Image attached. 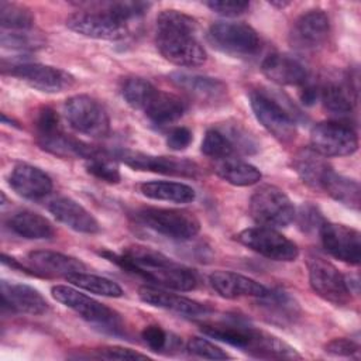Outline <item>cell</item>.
<instances>
[{
    "label": "cell",
    "mask_w": 361,
    "mask_h": 361,
    "mask_svg": "<svg viewBox=\"0 0 361 361\" xmlns=\"http://www.w3.org/2000/svg\"><path fill=\"white\" fill-rule=\"evenodd\" d=\"M210 286L226 299H237V298H262L268 293V288H265L258 281L237 274L231 271H214L209 275Z\"/></svg>",
    "instance_id": "obj_22"
},
{
    "label": "cell",
    "mask_w": 361,
    "mask_h": 361,
    "mask_svg": "<svg viewBox=\"0 0 361 361\" xmlns=\"http://www.w3.org/2000/svg\"><path fill=\"white\" fill-rule=\"evenodd\" d=\"M206 6L224 17H235L243 14L244 11H247V8L250 7L248 1H241V0H212L207 1Z\"/></svg>",
    "instance_id": "obj_43"
},
{
    "label": "cell",
    "mask_w": 361,
    "mask_h": 361,
    "mask_svg": "<svg viewBox=\"0 0 361 361\" xmlns=\"http://www.w3.org/2000/svg\"><path fill=\"white\" fill-rule=\"evenodd\" d=\"M8 183L17 195L31 200L42 199L52 190V179L49 175L38 166L25 162L17 164L13 168Z\"/></svg>",
    "instance_id": "obj_20"
},
{
    "label": "cell",
    "mask_w": 361,
    "mask_h": 361,
    "mask_svg": "<svg viewBox=\"0 0 361 361\" xmlns=\"http://www.w3.org/2000/svg\"><path fill=\"white\" fill-rule=\"evenodd\" d=\"M299 216V226L303 230H310V228H320V226L323 224V219L320 216V213L313 207V206H302Z\"/></svg>",
    "instance_id": "obj_48"
},
{
    "label": "cell",
    "mask_w": 361,
    "mask_h": 361,
    "mask_svg": "<svg viewBox=\"0 0 361 361\" xmlns=\"http://www.w3.org/2000/svg\"><path fill=\"white\" fill-rule=\"evenodd\" d=\"M141 337L144 343L152 350V351H162L168 345V334L166 331L158 326V324H149L144 327L141 331Z\"/></svg>",
    "instance_id": "obj_45"
},
{
    "label": "cell",
    "mask_w": 361,
    "mask_h": 361,
    "mask_svg": "<svg viewBox=\"0 0 361 361\" xmlns=\"http://www.w3.org/2000/svg\"><path fill=\"white\" fill-rule=\"evenodd\" d=\"M357 90L348 82H329L320 87V99L327 111L334 116L345 117L354 110Z\"/></svg>",
    "instance_id": "obj_30"
},
{
    "label": "cell",
    "mask_w": 361,
    "mask_h": 361,
    "mask_svg": "<svg viewBox=\"0 0 361 361\" xmlns=\"http://www.w3.org/2000/svg\"><path fill=\"white\" fill-rule=\"evenodd\" d=\"M1 300L3 307H8L14 313L37 316L47 313L49 309L45 298L35 288L24 283H10L3 281Z\"/></svg>",
    "instance_id": "obj_24"
},
{
    "label": "cell",
    "mask_w": 361,
    "mask_h": 361,
    "mask_svg": "<svg viewBox=\"0 0 361 361\" xmlns=\"http://www.w3.org/2000/svg\"><path fill=\"white\" fill-rule=\"evenodd\" d=\"M271 4H272V6H276V7H285V6H288L289 3H288V1H282V3H281V1H279V3H276V1H271Z\"/></svg>",
    "instance_id": "obj_50"
},
{
    "label": "cell",
    "mask_w": 361,
    "mask_h": 361,
    "mask_svg": "<svg viewBox=\"0 0 361 361\" xmlns=\"http://www.w3.org/2000/svg\"><path fill=\"white\" fill-rule=\"evenodd\" d=\"M44 39L38 34L28 31H10L1 34V45L11 49H35L42 47Z\"/></svg>",
    "instance_id": "obj_40"
},
{
    "label": "cell",
    "mask_w": 361,
    "mask_h": 361,
    "mask_svg": "<svg viewBox=\"0 0 361 361\" xmlns=\"http://www.w3.org/2000/svg\"><path fill=\"white\" fill-rule=\"evenodd\" d=\"M188 350L190 354L200 357V358H207V360H226L230 358V355L220 348L219 345H216L214 343H212L207 338L203 337H192L188 341Z\"/></svg>",
    "instance_id": "obj_41"
},
{
    "label": "cell",
    "mask_w": 361,
    "mask_h": 361,
    "mask_svg": "<svg viewBox=\"0 0 361 361\" xmlns=\"http://www.w3.org/2000/svg\"><path fill=\"white\" fill-rule=\"evenodd\" d=\"M330 20L323 10H310L302 14L289 34V42L300 51H313L320 48L329 38Z\"/></svg>",
    "instance_id": "obj_17"
},
{
    "label": "cell",
    "mask_w": 361,
    "mask_h": 361,
    "mask_svg": "<svg viewBox=\"0 0 361 361\" xmlns=\"http://www.w3.org/2000/svg\"><path fill=\"white\" fill-rule=\"evenodd\" d=\"M216 173L230 185L234 186H251L261 180V172L257 166L238 159V158H224L216 162Z\"/></svg>",
    "instance_id": "obj_32"
},
{
    "label": "cell",
    "mask_w": 361,
    "mask_h": 361,
    "mask_svg": "<svg viewBox=\"0 0 361 361\" xmlns=\"http://www.w3.org/2000/svg\"><path fill=\"white\" fill-rule=\"evenodd\" d=\"M63 113L68 124L78 133L102 138L110 131L106 109L89 94H75L65 102Z\"/></svg>",
    "instance_id": "obj_8"
},
{
    "label": "cell",
    "mask_w": 361,
    "mask_h": 361,
    "mask_svg": "<svg viewBox=\"0 0 361 361\" xmlns=\"http://www.w3.org/2000/svg\"><path fill=\"white\" fill-rule=\"evenodd\" d=\"M117 158H120L127 166L137 171H148L183 178H196L199 175V166L186 158L151 155L131 149H120L117 152Z\"/></svg>",
    "instance_id": "obj_14"
},
{
    "label": "cell",
    "mask_w": 361,
    "mask_h": 361,
    "mask_svg": "<svg viewBox=\"0 0 361 361\" xmlns=\"http://www.w3.org/2000/svg\"><path fill=\"white\" fill-rule=\"evenodd\" d=\"M7 226L14 234L27 240H48L55 234L52 223L47 217L31 210L14 213L8 219Z\"/></svg>",
    "instance_id": "obj_28"
},
{
    "label": "cell",
    "mask_w": 361,
    "mask_h": 361,
    "mask_svg": "<svg viewBox=\"0 0 361 361\" xmlns=\"http://www.w3.org/2000/svg\"><path fill=\"white\" fill-rule=\"evenodd\" d=\"M27 268L34 275L66 278L73 272L85 271V264L71 255L56 251L38 250L28 252Z\"/></svg>",
    "instance_id": "obj_21"
},
{
    "label": "cell",
    "mask_w": 361,
    "mask_h": 361,
    "mask_svg": "<svg viewBox=\"0 0 361 361\" xmlns=\"http://www.w3.org/2000/svg\"><path fill=\"white\" fill-rule=\"evenodd\" d=\"M100 254L124 269L134 272L164 289L188 292L197 286V276L190 268L172 261L152 248L130 245L126 247L120 255L110 251H103Z\"/></svg>",
    "instance_id": "obj_1"
},
{
    "label": "cell",
    "mask_w": 361,
    "mask_h": 361,
    "mask_svg": "<svg viewBox=\"0 0 361 361\" xmlns=\"http://www.w3.org/2000/svg\"><path fill=\"white\" fill-rule=\"evenodd\" d=\"M186 110L188 104L182 97L157 89L142 109V113L151 123L157 126H166L179 120Z\"/></svg>",
    "instance_id": "obj_27"
},
{
    "label": "cell",
    "mask_w": 361,
    "mask_h": 361,
    "mask_svg": "<svg viewBox=\"0 0 361 361\" xmlns=\"http://www.w3.org/2000/svg\"><path fill=\"white\" fill-rule=\"evenodd\" d=\"M85 168H86L87 173L97 178L99 180L107 182V183H118L121 179L118 166L113 162V159H110L109 157H106L100 152L97 155L86 159Z\"/></svg>",
    "instance_id": "obj_38"
},
{
    "label": "cell",
    "mask_w": 361,
    "mask_h": 361,
    "mask_svg": "<svg viewBox=\"0 0 361 361\" xmlns=\"http://www.w3.org/2000/svg\"><path fill=\"white\" fill-rule=\"evenodd\" d=\"M51 293L55 300L73 310L78 316H80L90 324L114 334L121 331L123 323L118 313H116L109 306L97 302L96 299L66 285L52 286Z\"/></svg>",
    "instance_id": "obj_5"
},
{
    "label": "cell",
    "mask_w": 361,
    "mask_h": 361,
    "mask_svg": "<svg viewBox=\"0 0 361 361\" xmlns=\"http://www.w3.org/2000/svg\"><path fill=\"white\" fill-rule=\"evenodd\" d=\"M323 189L341 204L355 210L360 209V183L355 179L331 171L323 185Z\"/></svg>",
    "instance_id": "obj_33"
},
{
    "label": "cell",
    "mask_w": 361,
    "mask_h": 361,
    "mask_svg": "<svg viewBox=\"0 0 361 361\" xmlns=\"http://www.w3.org/2000/svg\"><path fill=\"white\" fill-rule=\"evenodd\" d=\"M303 90L300 93V100L305 103V104H313L316 102L317 97H320V89L313 86V85H303Z\"/></svg>",
    "instance_id": "obj_49"
},
{
    "label": "cell",
    "mask_w": 361,
    "mask_h": 361,
    "mask_svg": "<svg viewBox=\"0 0 361 361\" xmlns=\"http://www.w3.org/2000/svg\"><path fill=\"white\" fill-rule=\"evenodd\" d=\"M148 3L141 1H117V3H109L106 8L114 14L118 20L128 23L133 18H137L142 16L148 10Z\"/></svg>",
    "instance_id": "obj_42"
},
{
    "label": "cell",
    "mask_w": 361,
    "mask_h": 361,
    "mask_svg": "<svg viewBox=\"0 0 361 361\" xmlns=\"http://www.w3.org/2000/svg\"><path fill=\"white\" fill-rule=\"evenodd\" d=\"M200 149L206 157L216 159V161L228 158L235 151V148H234L231 140L227 137V134L217 128H212V130L206 131Z\"/></svg>",
    "instance_id": "obj_37"
},
{
    "label": "cell",
    "mask_w": 361,
    "mask_h": 361,
    "mask_svg": "<svg viewBox=\"0 0 361 361\" xmlns=\"http://www.w3.org/2000/svg\"><path fill=\"white\" fill-rule=\"evenodd\" d=\"M48 210L59 223L65 224L73 231L83 234H96L100 231V224L94 216L68 196L55 197L48 204Z\"/></svg>",
    "instance_id": "obj_23"
},
{
    "label": "cell",
    "mask_w": 361,
    "mask_h": 361,
    "mask_svg": "<svg viewBox=\"0 0 361 361\" xmlns=\"http://www.w3.org/2000/svg\"><path fill=\"white\" fill-rule=\"evenodd\" d=\"M0 23L8 31H28L34 25L31 11L23 6L1 1L0 3Z\"/></svg>",
    "instance_id": "obj_36"
},
{
    "label": "cell",
    "mask_w": 361,
    "mask_h": 361,
    "mask_svg": "<svg viewBox=\"0 0 361 361\" xmlns=\"http://www.w3.org/2000/svg\"><path fill=\"white\" fill-rule=\"evenodd\" d=\"M71 285L78 286L80 289H85L90 293L94 295H100V296H107V298H120L123 296V289L118 283H116L114 281L100 276V275H94V274H89V272H73L71 275H68L65 278Z\"/></svg>",
    "instance_id": "obj_34"
},
{
    "label": "cell",
    "mask_w": 361,
    "mask_h": 361,
    "mask_svg": "<svg viewBox=\"0 0 361 361\" xmlns=\"http://www.w3.org/2000/svg\"><path fill=\"white\" fill-rule=\"evenodd\" d=\"M155 90L157 87L149 80L140 76H131L123 82L121 96L128 106L142 111Z\"/></svg>",
    "instance_id": "obj_35"
},
{
    "label": "cell",
    "mask_w": 361,
    "mask_h": 361,
    "mask_svg": "<svg viewBox=\"0 0 361 361\" xmlns=\"http://www.w3.org/2000/svg\"><path fill=\"white\" fill-rule=\"evenodd\" d=\"M197 23L193 17L164 10L157 17L155 45L159 54L176 66L195 68L206 62L207 54L196 38Z\"/></svg>",
    "instance_id": "obj_2"
},
{
    "label": "cell",
    "mask_w": 361,
    "mask_h": 361,
    "mask_svg": "<svg viewBox=\"0 0 361 361\" xmlns=\"http://www.w3.org/2000/svg\"><path fill=\"white\" fill-rule=\"evenodd\" d=\"M202 331L216 340L224 341L258 358H289L293 348L278 337L243 323L203 324Z\"/></svg>",
    "instance_id": "obj_3"
},
{
    "label": "cell",
    "mask_w": 361,
    "mask_h": 361,
    "mask_svg": "<svg viewBox=\"0 0 361 361\" xmlns=\"http://www.w3.org/2000/svg\"><path fill=\"white\" fill-rule=\"evenodd\" d=\"M97 358H106V360H147L149 358L147 354L138 353L135 350L120 347V345H109L102 347L96 350Z\"/></svg>",
    "instance_id": "obj_44"
},
{
    "label": "cell",
    "mask_w": 361,
    "mask_h": 361,
    "mask_svg": "<svg viewBox=\"0 0 361 361\" xmlns=\"http://www.w3.org/2000/svg\"><path fill=\"white\" fill-rule=\"evenodd\" d=\"M66 27L87 38L118 41L127 35V23L118 20L106 7L100 10H82L66 18Z\"/></svg>",
    "instance_id": "obj_11"
},
{
    "label": "cell",
    "mask_w": 361,
    "mask_h": 361,
    "mask_svg": "<svg viewBox=\"0 0 361 361\" xmlns=\"http://www.w3.org/2000/svg\"><path fill=\"white\" fill-rule=\"evenodd\" d=\"M34 127L37 131V140L51 137L59 131H62L59 117L56 111L51 107H41L34 118Z\"/></svg>",
    "instance_id": "obj_39"
},
{
    "label": "cell",
    "mask_w": 361,
    "mask_h": 361,
    "mask_svg": "<svg viewBox=\"0 0 361 361\" xmlns=\"http://www.w3.org/2000/svg\"><path fill=\"white\" fill-rule=\"evenodd\" d=\"M192 131L188 127H175L166 137V145L173 151H182L192 142Z\"/></svg>",
    "instance_id": "obj_47"
},
{
    "label": "cell",
    "mask_w": 361,
    "mask_h": 361,
    "mask_svg": "<svg viewBox=\"0 0 361 361\" xmlns=\"http://www.w3.org/2000/svg\"><path fill=\"white\" fill-rule=\"evenodd\" d=\"M319 234L324 250L331 257L350 265L360 264L361 237L355 228L338 223L323 221Z\"/></svg>",
    "instance_id": "obj_16"
},
{
    "label": "cell",
    "mask_w": 361,
    "mask_h": 361,
    "mask_svg": "<svg viewBox=\"0 0 361 361\" xmlns=\"http://www.w3.org/2000/svg\"><path fill=\"white\" fill-rule=\"evenodd\" d=\"M140 192L154 200H164L172 203H190L196 199V192L192 186L182 182L171 180H149L138 186Z\"/></svg>",
    "instance_id": "obj_31"
},
{
    "label": "cell",
    "mask_w": 361,
    "mask_h": 361,
    "mask_svg": "<svg viewBox=\"0 0 361 361\" xmlns=\"http://www.w3.org/2000/svg\"><path fill=\"white\" fill-rule=\"evenodd\" d=\"M235 240L254 252L274 261L290 262L299 257L298 245L271 227L245 228L235 235Z\"/></svg>",
    "instance_id": "obj_10"
},
{
    "label": "cell",
    "mask_w": 361,
    "mask_h": 361,
    "mask_svg": "<svg viewBox=\"0 0 361 361\" xmlns=\"http://www.w3.org/2000/svg\"><path fill=\"white\" fill-rule=\"evenodd\" d=\"M134 217L147 228L178 241L192 240L200 231L199 219L185 209L141 207Z\"/></svg>",
    "instance_id": "obj_4"
},
{
    "label": "cell",
    "mask_w": 361,
    "mask_h": 361,
    "mask_svg": "<svg viewBox=\"0 0 361 361\" xmlns=\"http://www.w3.org/2000/svg\"><path fill=\"white\" fill-rule=\"evenodd\" d=\"M207 39L220 52L238 58L254 56L261 49L258 32L244 23H214L207 31Z\"/></svg>",
    "instance_id": "obj_7"
},
{
    "label": "cell",
    "mask_w": 361,
    "mask_h": 361,
    "mask_svg": "<svg viewBox=\"0 0 361 361\" xmlns=\"http://www.w3.org/2000/svg\"><path fill=\"white\" fill-rule=\"evenodd\" d=\"M252 220L264 227H285L296 217V210L288 195L274 185L258 188L250 199Z\"/></svg>",
    "instance_id": "obj_6"
},
{
    "label": "cell",
    "mask_w": 361,
    "mask_h": 361,
    "mask_svg": "<svg viewBox=\"0 0 361 361\" xmlns=\"http://www.w3.org/2000/svg\"><path fill=\"white\" fill-rule=\"evenodd\" d=\"M262 73L272 82L283 86H299L307 82L306 68L286 54H271L261 63Z\"/></svg>",
    "instance_id": "obj_25"
},
{
    "label": "cell",
    "mask_w": 361,
    "mask_h": 361,
    "mask_svg": "<svg viewBox=\"0 0 361 361\" xmlns=\"http://www.w3.org/2000/svg\"><path fill=\"white\" fill-rule=\"evenodd\" d=\"M250 104L262 127L281 142H289L296 135L293 117L274 97L255 90L250 94Z\"/></svg>",
    "instance_id": "obj_12"
},
{
    "label": "cell",
    "mask_w": 361,
    "mask_h": 361,
    "mask_svg": "<svg viewBox=\"0 0 361 361\" xmlns=\"http://www.w3.org/2000/svg\"><path fill=\"white\" fill-rule=\"evenodd\" d=\"M140 299L154 307H159L168 312H172L175 314L183 316V317H204L207 316L212 309L200 302H196L190 298L168 292L161 288H154V286H142L138 290Z\"/></svg>",
    "instance_id": "obj_18"
},
{
    "label": "cell",
    "mask_w": 361,
    "mask_h": 361,
    "mask_svg": "<svg viewBox=\"0 0 361 361\" xmlns=\"http://www.w3.org/2000/svg\"><path fill=\"white\" fill-rule=\"evenodd\" d=\"M169 79L192 99L200 103L214 104L223 102L227 96L226 83L217 78L178 71L172 72Z\"/></svg>",
    "instance_id": "obj_19"
},
{
    "label": "cell",
    "mask_w": 361,
    "mask_h": 361,
    "mask_svg": "<svg viewBox=\"0 0 361 361\" xmlns=\"http://www.w3.org/2000/svg\"><path fill=\"white\" fill-rule=\"evenodd\" d=\"M258 305L267 319L276 324L293 323L300 313L298 302L283 290H268L265 296L258 298Z\"/></svg>",
    "instance_id": "obj_29"
},
{
    "label": "cell",
    "mask_w": 361,
    "mask_h": 361,
    "mask_svg": "<svg viewBox=\"0 0 361 361\" xmlns=\"http://www.w3.org/2000/svg\"><path fill=\"white\" fill-rule=\"evenodd\" d=\"M310 147L323 157H345L358 148L355 131L341 121H323L310 133Z\"/></svg>",
    "instance_id": "obj_13"
},
{
    "label": "cell",
    "mask_w": 361,
    "mask_h": 361,
    "mask_svg": "<svg viewBox=\"0 0 361 361\" xmlns=\"http://www.w3.org/2000/svg\"><path fill=\"white\" fill-rule=\"evenodd\" d=\"M306 265L309 283L316 295L336 306H344L351 300L345 276L329 259L317 254H310L306 259Z\"/></svg>",
    "instance_id": "obj_9"
},
{
    "label": "cell",
    "mask_w": 361,
    "mask_h": 361,
    "mask_svg": "<svg viewBox=\"0 0 361 361\" xmlns=\"http://www.w3.org/2000/svg\"><path fill=\"white\" fill-rule=\"evenodd\" d=\"M292 166L299 178L303 180V183L317 189H323L327 176L333 171L326 157L314 151L312 147L303 148L296 152L292 161Z\"/></svg>",
    "instance_id": "obj_26"
},
{
    "label": "cell",
    "mask_w": 361,
    "mask_h": 361,
    "mask_svg": "<svg viewBox=\"0 0 361 361\" xmlns=\"http://www.w3.org/2000/svg\"><path fill=\"white\" fill-rule=\"evenodd\" d=\"M324 351L331 355L340 357H353L360 351V345L351 338H334L329 341L324 347Z\"/></svg>",
    "instance_id": "obj_46"
},
{
    "label": "cell",
    "mask_w": 361,
    "mask_h": 361,
    "mask_svg": "<svg viewBox=\"0 0 361 361\" xmlns=\"http://www.w3.org/2000/svg\"><path fill=\"white\" fill-rule=\"evenodd\" d=\"M10 75L44 93H59L75 85V78L69 72L37 62L14 63L10 66Z\"/></svg>",
    "instance_id": "obj_15"
}]
</instances>
